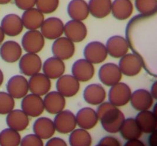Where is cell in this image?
<instances>
[{
  "mask_svg": "<svg viewBox=\"0 0 157 146\" xmlns=\"http://www.w3.org/2000/svg\"><path fill=\"white\" fill-rule=\"evenodd\" d=\"M76 123L81 129L90 130L96 126L98 118L95 110L89 107L80 109L76 115Z\"/></svg>",
  "mask_w": 157,
  "mask_h": 146,
  "instance_id": "obj_22",
  "label": "cell"
},
{
  "mask_svg": "<svg viewBox=\"0 0 157 146\" xmlns=\"http://www.w3.org/2000/svg\"><path fill=\"white\" fill-rule=\"evenodd\" d=\"M124 146H145L143 141L138 139L128 140Z\"/></svg>",
  "mask_w": 157,
  "mask_h": 146,
  "instance_id": "obj_43",
  "label": "cell"
},
{
  "mask_svg": "<svg viewBox=\"0 0 157 146\" xmlns=\"http://www.w3.org/2000/svg\"><path fill=\"white\" fill-rule=\"evenodd\" d=\"M150 146H157V130L151 133L149 137Z\"/></svg>",
  "mask_w": 157,
  "mask_h": 146,
  "instance_id": "obj_44",
  "label": "cell"
},
{
  "mask_svg": "<svg viewBox=\"0 0 157 146\" xmlns=\"http://www.w3.org/2000/svg\"><path fill=\"white\" fill-rule=\"evenodd\" d=\"M14 98L8 93L0 92V114L6 115L13 109Z\"/></svg>",
  "mask_w": 157,
  "mask_h": 146,
  "instance_id": "obj_37",
  "label": "cell"
},
{
  "mask_svg": "<svg viewBox=\"0 0 157 146\" xmlns=\"http://www.w3.org/2000/svg\"><path fill=\"white\" fill-rule=\"evenodd\" d=\"M72 73L78 81L86 82L91 80L94 76V67L92 63L85 59H80L73 63Z\"/></svg>",
  "mask_w": 157,
  "mask_h": 146,
  "instance_id": "obj_18",
  "label": "cell"
},
{
  "mask_svg": "<svg viewBox=\"0 0 157 146\" xmlns=\"http://www.w3.org/2000/svg\"><path fill=\"white\" fill-rule=\"evenodd\" d=\"M67 11L73 20H85L89 15L88 4L85 0H71L67 5Z\"/></svg>",
  "mask_w": 157,
  "mask_h": 146,
  "instance_id": "obj_28",
  "label": "cell"
},
{
  "mask_svg": "<svg viewBox=\"0 0 157 146\" xmlns=\"http://www.w3.org/2000/svg\"><path fill=\"white\" fill-rule=\"evenodd\" d=\"M143 63L134 53H127L121 57L118 67L122 74L133 77L137 75L142 70Z\"/></svg>",
  "mask_w": 157,
  "mask_h": 146,
  "instance_id": "obj_7",
  "label": "cell"
},
{
  "mask_svg": "<svg viewBox=\"0 0 157 146\" xmlns=\"http://www.w3.org/2000/svg\"><path fill=\"white\" fill-rule=\"evenodd\" d=\"M56 86L58 92L64 97L70 98L78 93L80 83L72 75H64L58 78Z\"/></svg>",
  "mask_w": 157,
  "mask_h": 146,
  "instance_id": "obj_16",
  "label": "cell"
},
{
  "mask_svg": "<svg viewBox=\"0 0 157 146\" xmlns=\"http://www.w3.org/2000/svg\"><path fill=\"white\" fill-rule=\"evenodd\" d=\"M131 91L124 82H118L111 86L109 92V100L113 105L119 107L127 104L130 100Z\"/></svg>",
  "mask_w": 157,
  "mask_h": 146,
  "instance_id": "obj_4",
  "label": "cell"
},
{
  "mask_svg": "<svg viewBox=\"0 0 157 146\" xmlns=\"http://www.w3.org/2000/svg\"><path fill=\"white\" fill-rule=\"evenodd\" d=\"M21 141L20 133L11 128L5 129L0 133L1 146H19Z\"/></svg>",
  "mask_w": 157,
  "mask_h": 146,
  "instance_id": "obj_35",
  "label": "cell"
},
{
  "mask_svg": "<svg viewBox=\"0 0 157 146\" xmlns=\"http://www.w3.org/2000/svg\"><path fill=\"white\" fill-rule=\"evenodd\" d=\"M140 130L145 133H151L157 130V116L148 110L140 111L136 118Z\"/></svg>",
  "mask_w": 157,
  "mask_h": 146,
  "instance_id": "obj_31",
  "label": "cell"
},
{
  "mask_svg": "<svg viewBox=\"0 0 157 146\" xmlns=\"http://www.w3.org/2000/svg\"><path fill=\"white\" fill-rule=\"evenodd\" d=\"M12 0H0V4L1 5H6L10 3Z\"/></svg>",
  "mask_w": 157,
  "mask_h": 146,
  "instance_id": "obj_48",
  "label": "cell"
},
{
  "mask_svg": "<svg viewBox=\"0 0 157 146\" xmlns=\"http://www.w3.org/2000/svg\"><path fill=\"white\" fill-rule=\"evenodd\" d=\"M71 146H91L92 139L85 129H78L73 130L69 136Z\"/></svg>",
  "mask_w": 157,
  "mask_h": 146,
  "instance_id": "obj_34",
  "label": "cell"
},
{
  "mask_svg": "<svg viewBox=\"0 0 157 146\" xmlns=\"http://www.w3.org/2000/svg\"><path fill=\"white\" fill-rule=\"evenodd\" d=\"M130 101L134 109L138 111H143L148 110L152 107L154 98L148 91L139 89L131 93Z\"/></svg>",
  "mask_w": 157,
  "mask_h": 146,
  "instance_id": "obj_20",
  "label": "cell"
},
{
  "mask_svg": "<svg viewBox=\"0 0 157 146\" xmlns=\"http://www.w3.org/2000/svg\"><path fill=\"white\" fill-rule=\"evenodd\" d=\"M96 112L105 131L110 133L120 132L125 119L124 115L117 106L110 102H103Z\"/></svg>",
  "mask_w": 157,
  "mask_h": 146,
  "instance_id": "obj_2",
  "label": "cell"
},
{
  "mask_svg": "<svg viewBox=\"0 0 157 146\" xmlns=\"http://www.w3.org/2000/svg\"><path fill=\"white\" fill-rule=\"evenodd\" d=\"M53 121L46 117H41L36 120L33 125L34 134L41 139H49L55 132Z\"/></svg>",
  "mask_w": 157,
  "mask_h": 146,
  "instance_id": "obj_29",
  "label": "cell"
},
{
  "mask_svg": "<svg viewBox=\"0 0 157 146\" xmlns=\"http://www.w3.org/2000/svg\"><path fill=\"white\" fill-rule=\"evenodd\" d=\"M42 67V60L36 53H26L19 62L20 72L26 76L31 77L39 73Z\"/></svg>",
  "mask_w": 157,
  "mask_h": 146,
  "instance_id": "obj_9",
  "label": "cell"
},
{
  "mask_svg": "<svg viewBox=\"0 0 157 146\" xmlns=\"http://www.w3.org/2000/svg\"><path fill=\"white\" fill-rule=\"evenodd\" d=\"M151 94L154 99L157 98V82H155L151 86Z\"/></svg>",
  "mask_w": 157,
  "mask_h": 146,
  "instance_id": "obj_45",
  "label": "cell"
},
{
  "mask_svg": "<svg viewBox=\"0 0 157 146\" xmlns=\"http://www.w3.org/2000/svg\"><path fill=\"white\" fill-rule=\"evenodd\" d=\"M22 53L20 44L13 40H8L0 47V56L4 61L12 63L20 60Z\"/></svg>",
  "mask_w": 157,
  "mask_h": 146,
  "instance_id": "obj_21",
  "label": "cell"
},
{
  "mask_svg": "<svg viewBox=\"0 0 157 146\" xmlns=\"http://www.w3.org/2000/svg\"><path fill=\"white\" fill-rule=\"evenodd\" d=\"M43 72L49 79H58L65 71V65L63 60L55 57L46 59L42 66Z\"/></svg>",
  "mask_w": 157,
  "mask_h": 146,
  "instance_id": "obj_23",
  "label": "cell"
},
{
  "mask_svg": "<svg viewBox=\"0 0 157 146\" xmlns=\"http://www.w3.org/2000/svg\"><path fill=\"white\" fill-rule=\"evenodd\" d=\"M5 39V33L3 32L2 28L0 27V44L2 43V42L4 41Z\"/></svg>",
  "mask_w": 157,
  "mask_h": 146,
  "instance_id": "obj_46",
  "label": "cell"
},
{
  "mask_svg": "<svg viewBox=\"0 0 157 146\" xmlns=\"http://www.w3.org/2000/svg\"><path fill=\"white\" fill-rule=\"evenodd\" d=\"M21 108L28 116L33 118L39 116L45 109L43 100L39 95L33 93L27 95L23 98Z\"/></svg>",
  "mask_w": 157,
  "mask_h": 146,
  "instance_id": "obj_12",
  "label": "cell"
},
{
  "mask_svg": "<svg viewBox=\"0 0 157 146\" xmlns=\"http://www.w3.org/2000/svg\"><path fill=\"white\" fill-rule=\"evenodd\" d=\"M15 5L22 10H27L33 8L36 5V0H14Z\"/></svg>",
  "mask_w": 157,
  "mask_h": 146,
  "instance_id": "obj_40",
  "label": "cell"
},
{
  "mask_svg": "<svg viewBox=\"0 0 157 146\" xmlns=\"http://www.w3.org/2000/svg\"><path fill=\"white\" fill-rule=\"evenodd\" d=\"M111 0H89V13L98 19H103L111 13Z\"/></svg>",
  "mask_w": 157,
  "mask_h": 146,
  "instance_id": "obj_32",
  "label": "cell"
},
{
  "mask_svg": "<svg viewBox=\"0 0 157 146\" xmlns=\"http://www.w3.org/2000/svg\"><path fill=\"white\" fill-rule=\"evenodd\" d=\"M43 100L45 109L51 114H58L62 111L65 107V98L58 91H52L46 93Z\"/></svg>",
  "mask_w": 157,
  "mask_h": 146,
  "instance_id": "obj_24",
  "label": "cell"
},
{
  "mask_svg": "<svg viewBox=\"0 0 157 146\" xmlns=\"http://www.w3.org/2000/svg\"><path fill=\"white\" fill-rule=\"evenodd\" d=\"M66 37L73 43H79L85 40L87 35V29L82 21L69 20L64 25Z\"/></svg>",
  "mask_w": 157,
  "mask_h": 146,
  "instance_id": "obj_13",
  "label": "cell"
},
{
  "mask_svg": "<svg viewBox=\"0 0 157 146\" xmlns=\"http://www.w3.org/2000/svg\"><path fill=\"white\" fill-rule=\"evenodd\" d=\"M40 28L44 37L49 40H55L64 33V24L57 17H50L45 20Z\"/></svg>",
  "mask_w": 157,
  "mask_h": 146,
  "instance_id": "obj_6",
  "label": "cell"
},
{
  "mask_svg": "<svg viewBox=\"0 0 157 146\" xmlns=\"http://www.w3.org/2000/svg\"><path fill=\"white\" fill-rule=\"evenodd\" d=\"M96 146H121V144L116 138L106 136L100 140L98 144Z\"/></svg>",
  "mask_w": 157,
  "mask_h": 146,
  "instance_id": "obj_41",
  "label": "cell"
},
{
  "mask_svg": "<svg viewBox=\"0 0 157 146\" xmlns=\"http://www.w3.org/2000/svg\"><path fill=\"white\" fill-rule=\"evenodd\" d=\"M21 19L24 27L28 30H37L45 20L44 13L34 7L25 10Z\"/></svg>",
  "mask_w": 157,
  "mask_h": 146,
  "instance_id": "obj_26",
  "label": "cell"
},
{
  "mask_svg": "<svg viewBox=\"0 0 157 146\" xmlns=\"http://www.w3.org/2000/svg\"><path fill=\"white\" fill-rule=\"evenodd\" d=\"M29 90L33 94L40 97L48 93L51 88V80L42 73H37L28 81Z\"/></svg>",
  "mask_w": 157,
  "mask_h": 146,
  "instance_id": "obj_19",
  "label": "cell"
},
{
  "mask_svg": "<svg viewBox=\"0 0 157 146\" xmlns=\"http://www.w3.org/2000/svg\"><path fill=\"white\" fill-rule=\"evenodd\" d=\"M120 132L122 137L127 140L138 139L143 133L135 119L131 118L125 119Z\"/></svg>",
  "mask_w": 157,
  "mask_h": 146,
  "instance_id": "obj_33",
  "label": "cell"
},
{
  "mask_svg": "<svg viewBox=\"0 0 157 146\" xmlns=\"http://www.w3.org/2000/svg\"><path fill=\"white\" fill-rule=\"evenodd\" d=\"M22 46L27 53H38L45 46V38L38 30H29L22 39Z\"/></svg>",
  "mask_w": 157,
  "mask_h": 146,
  "instance_id": "obj_3",
  "label": "cell"
},
{
  "mask_svg": "<svg viewBox=\"0 0 157 146\" xmlns=\"http://www.w3.org/2000/svg\"><path fill=\"white\" fill-rule=\"evenodd\" d=\"M52 52L54 57L62 60L70 59L75 52L74 43L66 37H60L52 44Z\"/></svg>",
  "mask_w": 157,
  "mask_h": 146,
  "instance_id": "obj_11",
  "label": "cell"
},
{
  "mask_svg": "<svg viewBox=\"0 0 157 146\" xmlns=\"http://www.w3.org/2000/svg\"><path fill=\"white\" fill-rule=\"evenodd\" d=\"M4 81V74L2 73V70L0 69V86L2 85Z\"/></svg>",
  "mask_w": 157,
  "mask_h": 146,
  "instance_id": "obj_47",
  "label": "cell"
},
{
  "mask_svg": "<svg viewBox=\"0 0 157 146\" xmlns=\"http://www.w3.org/2000/svg\"><path fill=\"white\" fill-rule=\"evenodd\" d=\"M108 54L113 58H121L129 50V46L126 39L120 35H114L108 39L106 42Z\"/></svg>",
  "mask_w": 157,
  "mask_h": 146,
  "instance_id": "obj_15",
  "label": "cell"
},
{
  "mask_svg": "<svg viewBox=\"0 0 157 146\" xmlns=\"http://www.w3.org/2000/svg\"><path fill=\"white\" fill-rule=\"evenodd\" d=\"M83 54L86 60L93 64L103 62L108 56L105 45L98 41H93L89 43L84 49Z\"/></svg>",
  "mask_w": 157,
  "mask_h": 146,
  "instance_id": "obj_5",
  "label": "cell"
},
{
  "mask_svg": "<svg viewBox=\"0 0 157 146\" xmlns=\"http://www.w3.org/2000/svg\"><path fill=\"white\" fill-rule=\"evenodd\" d=\"M98 78L103 84L111 86L120 81L122 78V73L117 64L108 63L100 68Z\"/></svg>",
  "mask_w": 157,
  "mask_h": 146,
  "instance_id": "obj_10",
  "label": "cell"
},
{
  "mask_svg": "<svg viewBox=\"0 0 157 146\" xmlns=\"http://www.w3.org/2000/svg\"><path fill=\"white\" fill-rule=\"evenodd\" d=\"M20 146H44V143L36 134H29L21 140Z\"/></svg>",
  "mask_w": 157,
  "mask_h": 146,
  "instance_id": "obj_39",
  "label": "cell"
},
{
  "mask_svg": "<svg viewBox=\"0 0 157 146\" xmlns=\"http://www.w3.org/2000/svg\"><path fill=\"white\" fill-rule=\"evenodd\" d=\"M135 5L140 14L147 15L157 13V0H136Z\"/></svg>",
  "mask_w": 157,
  "mask_h": 146,
  "instance_id": "obj_36",
  "label": "cell"
},
{
  "mask_svg": "<svg viewBox=\"0 0 157 146\" xmlns=\"http://www.w3.org/2000/svg\"><path fill=\"white\" fill-rule=\"evenodd\" d=\"M134 11L131 0H114L111 4V13L117 20L128 19Z\"/></svg>",
  "mask_w": 157,
  "mask_h": 146,
  "instance_id": "obj_30",
  "label": "cell"
},
{
  "mask_svg": "<svg viewBox=\"0 0 157 146\" xmlns=\"http://www.w3.org/2000/svg\"><path fill=\"white\" fill-rule=\"evenodd\" d=\"M0 27L5 35L11 37L19 35L24 29L21 18L15 13H10L6 15L1 22Z\"/></svg>",
  "mask_w": 157,
  "mask_h": 146,
  "instance_id": "obj_17",
  "label": "cell"
},
{
  "mask_svg": "<svg viewBox=\"0 0 157 146\" xmlns=\"http://www.w3.org/2000/svg\"><path fill=\"white\" fill-rule=\"evenodd\" d=\"M45 146H67L65 141L59 137H53L48 141Z\"/></svg>",
  "mask_w": 157,
  "mask_h": 146,
  "instance_id": "obj_42",
  "label": "cell"
},
{
  "mask_svg": "<svg viewBox=\"0 0 157 146\" xmlns=\"http://www.w3.org/2000/svg\"><path fill=\"white\" fill-rule=\"evenodd\" d=\"M53 123L55 130L62 134L71 133L77 125L76 116L69 110H63L56 114Z\"/></svg>",
  "mask_w": 157,
  "mask_h": 146,
  "instance_id": "obj_8",
  "label": "cell"
},
{
  "mask_svg": "<svg viewBox=\"0 0 157 146\" xmlns=\"http://www.w3.org/2000/svg\"><path fill=\"white\" fill-rule=\"evenodd\" d=\"M6 87L8 93L13 98H23L29 91L28 81L23 75H16L10 78Z\"/></svg>",
  "mask_w": 157,
  "mask_h": 146,
  "instance_id": "obj_14",
  "label": "cell"
},
{
  "mask_svg": "<svg viewBox=\"0 0 157 146\" xmlns=\"http://www.w3.org/2000/svg\"><path fill=\"white\" fill-rule=\"evenodd\" d=\"M59 0H36V8L44 14L54 13L59 7Z\"/></svg>",
  "mask_w": 157,
  "mask_h": 146,
  "instance_id": "obj_38",
  "label": "cell"
},
{
  "mask_svg": "<svg viewBox=\"0 0 157 146\" xmlns=\"http://www.w3.org/2000/svg\"><path fill=\"white\" fill-rule=\"evenodd\" d=\"M6 122L9 128L17 132L25 130L29 125L28 116L22 110H13L8 113Z\"/></svg>",
  "mask_w": 157,
  "mask_h": 146,
  "instance_id": "obj_27",
  "label": "cell"
},
{
  "mask_svg": "<svg viewBox=\"0 0 157 146\" xmlns=\"http://www.w3.org/2000/svg\"><path fill=\"white\" fill-rule=\"evenodd\" d=\"M106 97L105 88L100 84H92L86 87L83 91V98L87 103L93 105H100Z\"/></svg>",
  "mask_w": 157,
  "mask_h": 146,
  "instance_id": "obj_25",
  "label": "cell"
},
{
  "mask_svg": "<svg viewBox=\"0 0 157 146\" xmlns=\"http://www.w3.org/2000/svg\"><path fill=\"white\" fill-rule=\"evenodd\" d=\"M129 48L141 60L143 66L155 65L157 56V13L139 14L125 28Z\"/></svg>",
  "mask_w": 157,
  "mask_h": 146,
  "instance_id": "obj_1",
  "label": "cell"
}]
</instances>
